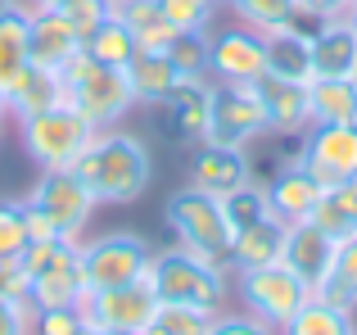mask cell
<instances>
[{
    "mask_svg": "<svg viewBox=\"0 0 357 335\" xmlns=\"http://www.w3.org/2000/svg\"><path fill=\"white\" fill-rule=\"evenodd\" d=\"M267 73L285 82H312V36L303 27H280L267 32Z\"/></svg>",
    "mask_w": 357,
    "mask_h": 335,
    "instance_id": "cb8c5ba5",
    "label": "cell"
},
{
    "mask_svg": "<svg viewBox=\"0 0 357 335\" xmlns=\"http://www.w3.org/2000/svg\"><path fill=\"white\" fill-rule=\"evenodd\" d=\"M249 159H244V150H227V145H199L190 159V186H199V191L208 195H231L236 186L249 181Z\"/></svg>",
    "mask_w": 357,
    "mask_h": 335,
    "instance_id": "d6986e66",
    "label": "cell"
},
{
    "mask_svg": "<svg viewBox=\"0 0 357 335\" xmlns=\"http://www.w3.org/2000/svg\"><path fill=\"white\" fill-rule=\"evenodd\" d=\"M262 73H267V36L262 32H253L244 23L213 27L208 32V77L213 82L253 87Z\"/></svg>",
    "mask_w": 357,
    "mask_h": 335,
    "instance_id": "8fae6325",
    "label": "cell"
},
{
    "mask_svg": "<svg viewBox=\"0 0 357 335\" xmlns=\"http://www.w3.org/2000/svg\"><path fill=\"white\" fill-rule=\"evenodd\" d=\"M307 118L321 123H357V77H312L307 82Z\"/></svg>",
    "mask_w": 357,
    "mask_h": 335,
    "instance_id": "603a6c76",
    "label": "cell"
},
{
    "mask_svg": "<svg viewBox=\"0 0 357 335\" xmlns=\"http://www.w3.org/2000/svg\"><path fill=\"white\" fill-rule=\"evenodd\" d=\"M82 50H86L91 59H100V64H114V68H122V64L136 54V36H131L127 23H122L114 9H109V14L100 18V27L86 36V41H82Z\"/></svg>",
    "mask_w": 357,
    "mask_h": 335,
    "instance_id": "1f68e13d",
    "label": "cell"
},
{
    "mask_svg": "<svg viewBox=\"0 0 357 335\" xmlns=\"http://www.w3.org/2000/svg\"><path fill=\"white\" fill-rule=\"evenodd\" d=\"M280 335H357V313H344L326 299H307L294 318L280 327Z\"/></svg>",
    "mask_w": 357,
    "mask_h": 335,
    "instance_id": "f1b7e54d",
    "label": "cell"
},
{
    "mask_svg": "<svg viewBox=\"0 0 357 335\" xmlns=\"http://www.w3.org/2000/svg\"><path fill=\"white\" fill-rule=\"evenodd\" d=\"M222 209H227V218H231V227H249V222H258V218H267L271 213V204H267V186H258L249 177L244 186H236L231 195H222Z\"/></svg>",
    "mask_w": 357,
    "mask_h": 335,
    "instance_id": "e575fe53",
    "label": "cell"
},
{
    "mask_svg": "<svg viewBox=\"0 0 357 335\" xmlns=\"http://www.w3.org/2000/svg\"><path fill=\"white\" fill-rule=\"evenodd\" d=\"M73 168L82 172V181L91 186V195L100 204H136L149 191V181H154L149 145L136 132H122V127L96 132Z\"/></svg>",
    "mask_w": 357,
    "mask_h": 335,
    "instance_id": "6da1fadb",
    "label": "cell"
},
{
    "mask_svg": "<svg viewBox=\"0 0 357 335\" xmlns=\"http://www.w3.org/2000/svg\"><path fill=\"white\" fill-rule=\"evenodd\" d=\"M86 299V281L77 267V245H54L50 258L32 272L27 304L32 308H77Z\"/></svg>",
    "mask_w": 357,
    "mask_h": 335,
    "instance_id": "4fadbf2b",
    "label": "cell"
},
{
    "mask_svg": "<svg viewBox=\"0 0 357 335\" xmlns=\"http://www.w3.org/2000/svg\"><path fill=\"white\" fill-rule=\"evenodd\" d=\"M312 222L321 231H331L335 240L353 236V231H357V172L344 177V181L326 186L321 200H317V209H312Z\"/></svg>",
    "mask_w": 357,
    "mask_h": 335,
    "instance_id": "83f0119b",
    "label": "cell"
},
{
    "mask_svg": "<svg viewBox=\"0 0 357 335\" xmlns=\"http://www.w3.org/2000/svg\"><path fill=\"white\" fill-rule=\"evenodd\" d=\"M312 77H357V27L344 18L317 23L312 32Z\"/></svg>",
    "mask_w": 357,
    "mask_h": 335,
    "instance_id": "e0dca14e",
    "label": "cell"
},
{
    "mask_svg": "<svg viewBox=\"0 0 357 335\" xmlns=\"http://www.w3.org/2000/svg\"><path fill=\"white\" fill-rule=\"evenodd\" d=\"M208 335H280V327L262 322L258 313H249V308H222Z\"/></svg>",
    "mask_w": 357,
    "mask_h": 335,
    "instance_id": "74e56055",
    "label": "cell"
},
{
    "mask_svg": "<svg viewBox=\"0 0 357 335\" xmlns=\"http://www.w3.org/2000/svg\"><path fill=\"white\" fill-rule=\"evenodd\" d=\"M23 204H32L36 213H45V218L54 222L63 245H77V240L86 236L96 209H100V200L91 195V186L82 181L77 168H41Z\"/></svg>",
    "mask_w": 357,
    "mask_h": 335,
    "instance_id": "52a82bcc",
    "label": "cell"
},
{
    "mask_svg": "<svg viewBox=\"0 0 357 335\" xmlns=\"http://www.w3.org/2000/svg\"><path fill=\"white\" fill-rule=\"evenodd\" d=\"M127 87L136 96V105H167V96L176 91V68L167 54H154V50H136L127 64Z\"/></svg>",
    "mask_w": 357,
    "mask_h": 335,
    "instance_id": "7402d4cb",
    "label": "cell"
},
{
    "mask_svg": "<svg viewBox=\"0 0 357 335\" xmlns=\"http://www.w3.org/2000/svg\"><path fill=\"white\" fill-rule=\"evenodd\" d=\"M27 285H32V276L23 272V263L18 258H0V295L5 299H27Z\"/></svg>",
    "mask_w": 357,
    "mask_h": 335,
    "instance_id": "b9f144b4",
    "label": "cell"
},
{
    "mask_svg": "<svg viewBox=\"0 0 357 335\" xmlns=\"http://www.w3.org/2000/svg\"><path fill=\"white\" fill-rule=\"evenodd\" d=\"M267 109H262L258 91L240 87V82H213L208 87V127H204L199 145H227L244 150L258 136H267Z\"/></svg>",
    "mask_w": 357,
    "mask_h": 335,
    "instance_id": "ba28073f",
    "label": "cell"
},
{
    "mask_svg": "<svg viewBox=\"0 0 357 335\" xmlns=\"http://www.w3.org/2000/svg\"><path fill=\"white\" fill-rule=\"evenodd\" d=\"M5 96H9V118L41 114V109L63 105V77H59V68H41V64H27V68L5 87Z\"/></svg>",
    "mask_w": 357,
    "mask_h": 335,
    "instance_id": "44dd1931",
    "label": "cell"
},
{
    "mask_svg": "<svg viewBox=\"0 0 357 335\" xmlns=\"http://www.w3.org/2000/svg\"><path fill=\"white\" fill-rule=\"evenodd\" d=\"M0 141H5V123H0Z\"/></svg>",
    "mask_w": 357,
    "mask_h": 335,
    "instance_id": "f907efd6",
    "label": "cell"
},
{
    "mask_svg": "<svg viewBox=\"0 0 357 335\" xmlns=\"http://www.w3.org/2000/svg\"><path fill=\"white\" fill-rule=\"evenodd\" d=\"M353 0H298V14L303 23H331V18H344Z\"/></svg>",
    "mask_w": 357,
    "mask_h": 335,
    "instance_id": "7bdbcfd3",
    "label": "cell"
},
{
    "mask_svg": "<svg viewBox=\"0 0 357 335\" xmlns=\"http://www.w3.org/2000/svg\"><path fill=\"white\" fill-rule=\"evenodd\" d=\"M149 245L140 231H105V236H82L77 240V267L86 290H114V285H131L149 272Z\"/></svg>",
    "mask_w": 357,
    "mask_h": 335,
    "instance_id": "8992f818",
    "label": "cell"
},
{
    "mask_svg": "<svg viewBox=\"0 0 357 335\" xmlns=\"http://www.w3.org/2000/svg\"><path fill=\"white\" fill-rule=\"evenodd\" d=\"M27 14H32L27 5H14L0 14V87H9L32 64V54H27Z\"/></svg>",
    "mask_w": 357,
    "mask_h": 335,
    "instance_id": "4dcf8cb0",
    "label": "cell"
},
{
    "mask_svg": "<svg viewBox=\"0 0 357 335\" xmlns=\"http://www.w3.org/2000/svg\"><path fill=\"white\" fill-rule=\"evenodd\" d=\"M82 327L77 308H32V335H77Z\"/></svg>",
    "mask_w": 357,
    "mask_h": 335,
    "instance_id": "f35d334b",
    "label": "cell"
},
{
    "mask_svg": "<svg viewBox=\"0 0 357 335\" xmlns=\"http://www.w3.org/2000/svg\"><path fill=\"white\" fill-rule=\"evenodd\" d=\"M294 159L303 163L321 186L353 177L357 172V123H321V127H307V136H303V145H298Z\"/></svg>",
    "mask_w": 357,
    "mask_h": 335,
    "instance_id": "7c38bea8",
    "label": "cell"
},
{
    "mask_svg": "<svg viewBox=\"0 0 357 335\" xmlns=\"http://www.w3.org/2000/svg\"><path fill=\"white\" fill-rule=\"evenodd\" d=\"M114 14L127 23V32L136 36V50H154L163 54L167 45H172L176 27L163 18V9H158V0H114Z\"/></svg>",
    "mask_w": 357,
    "mask_h": 335,
    "instance_id": "d4e9b609",
    "label": "cell"
},
{
    "mask_svg": "<svg viewBox=\"0 0 357 335\" xmlns=\"http://www.w3.org/2000/svg\"><path fill=\"white\" fill-rule=\"evenodd\" d=\"M32 9H63V5H73V0H27Z\"/></svg>",
    "mask_w": 357,
    "mask_h": 335,
    "instance_id": "ee69618b",
    "label": "cell"
},
{
    "mask_svg": "<svg viewBox=\"0 0 357 335\" xmlns=\"http://www.w3.org/2000/svg\"><path fill=\"white\" fill-rule=\"evenodd\" d=\"M231 9V18L253 32H280V27H298L303 14H298V0H222Z\"/></svg>",
    "mask_w": 357,
    "mask_h": 335,
    "instance_id": "f546056e",
    "label": "cell"
},
{
    "mask_svg": "<svg viewBox=\"0 0 357 335\" xmlns=\"http://www.w3.org/2000/svg\"><path fill=\"white\" fill-rule=\"evenodd\" d=\"M14 5H23V0H0V14H5V9H14Z\"/></svg>",
    "mask_w": 357,
    "mask_h": 335,
    "instance_id": "bcb514c9",
    "label": "cell"
},
{
    "mask_svg": "<svg viewBox=\"0 0 357 335\" xmlns=\"http://www.w3.org/2000/svg\"><path fill=\"white\" fill-rule=\"evenodd\" d=\"M105 14H109V0H73V5H63V18L77 27L82 41L100 27V18H105Z\"/></svg>",
    "mask_w": 357,
    "mask_h": 335,
    "instance_id": "ab89813d",
    "label": "cell"
},
{
    "mask_svg": "<svg viewBox=\"0 0 357 335\" xmlns=\"http://www.w3.org/2000/svg\"><path fill=\"white\" fill-rule=\"evenodd\" d=\"M208 87L213 82H176V91L167 96L176 141H195V145L204 141V127H208Z\"/></svg>",
    "mask_w": 357,
    "mask_h": 335,
    "instance_id": "4316f807",
    "label": "cell"
},
{
    "mask_svg": "<svg viewBox=\"0 0 357 335\" xmlns=\"http://www.w3.org/2000/svg\"><path fill=\"white\" fill-rule=\"evenodd\" d=\"M77 335H100V331H91V327H82V331H77Z\"/></svg>",
    "mask_w": 357,
    "mask_h": 335,
    "instance_id": "681fc988",
    "label": "cell"
},
{
    "mask_svg": "<svg viewBox=\"0 0 357 335\" xmlns=\"http://www.w3.org/2000/svg\"><path fill=\"white\" fill-rule=\"evenodd\" d=\"M218 5H222V0H158L163 18L176 27V32H208Z\"/></svg>",
    "mask_w": 357,
    "mask_h": 335,
    "instance_id": "d590c367",
    "label": "cell"
},
{
    "mask_svg": "<svg viewBox=\"0 0 357 335\" xmlns=\"http://www.w3.org/2000/svg\"><path fill=\"white\" fill-rule=\"evenodd\" d=\"M349 23L357 27V0H353V5H349Z\"/></svg>",
    "mask_w": 357,
    "mask_h": 335,
    "instance_id": "7dc6e473",
    "label": "cell"
},
{
    "mask_svg": "<svg viewBox=\"0 0 357 335\" xmlns=\"http://www.w3.org/2000/svg\"><path fill=\"white\" fill-rule=\"evenodd\" d=\"M100 335H145V331H100Z\"/></svg>",
    "mask_w": 357,
    "mask_h": 335,
    "instance_id": "c3c4849f",
    "label": "cell"
},
{
    "mask_svg": "<svg viewBox=\"0 0 357 335\" xmlns=\"http://www.w3.org/2000/svg\"><path fill=\"white\" fill-rule=\"evenodd\" d=\"M312 295H317V299H326V304H335V308H344V313H357V231L335 240L331 276H326Z\"/></svg>",
    "mask_w": 357,
    "mask_h": 335,
    "instance_id": "484cf974",
    "label": "cell"
},
{
    "mask_svg": "<svg viewBox=\"0 0 357 335\" xmlns=\"http://www.w3.org/2000/svg\"><path fill=\"white\" fill-rule=\"evenodd\" d=\"M231 295L240 299V308L258 313L271 327H285L307 299H312V285L303 276H294L285 263H267V267H249V272L231 276Z\"/></svg>",
    "mask_w": 357,
    "mask_h": 335,
    "instance_id": "9c48e42d",
    "label": "cell"
},
{
    "mask_svg": "<svg viewBox=\"0 0 357 335\" xmlns=\"http://www.w3.org/2000/svg\"><path fill=\"white\" fill-rule=\"evenodd\" d=\"M109 5H114V0H109Z\"/></svg>",
    "mask_w": 357,
    "mask_h": 335,
    "instance_id": "816d5d0a",
    "label": "cell"
},
{
    "mask_svg": "<svg viewBox=\"0 0 357 335\" xmlns=\"http://www.w3.org/2000/svg\"><path fill=\"white\" fill-rule=\"evenodd\" d=\"M27 245V213L23 200H0V258H18Z\"/></svg>",
    "mask_w": 357,
    "mask_h": 335,
    "instance_id": "8d00e7d4",
    "label": "cell"
},
{
    "mask_svg": "<svg viewBox=\"0 0 357 335\" xmlns=\"http://www.w3.org/2000/svg\"><path fill=\"white\" fill-rule=\"evenodd\" d=\"M253 91H258L262 109H267V127L271 132L294 136V132H307V127H312L303 82H285V77H276V73H262V77L253 82Z\"/></svg>",
    "mask_w": 357,
    "mask_h": 335,
    "instance_id": "ac0fdd59",
    "label": "cell"
},
{
    "mask_svg": "<svg viewBox=\"0 0 357 335\" xmlns=\"http://www.w3.org/2000/svg\"><path fill=\"white\" fill-rule=\"evenodd\" d=\"M145 281L154 285L158 304H199V308H231V267L199 258L181 245L154 249Z\"/></svg>",
    "mask_w": 357,
    "mask_h": 335,
    "instance_id": "7a4b0ae2",
    "label": "cell"
},
{
    "mask_svg": "<svg viewBox=\"0 0 357 335\" xmlns=\"http://www.w3.org/2000/svg\"><path fill=\"white\" fill-rule=\"evenodd\" d=\"M213 322H218V308H199V304H158L145 335H208Z\"/></svg>",
    "mask_w": 357,
    "mask_h": 335,
    "instance_id": "d6a6232c",
    "label": "cell"
},
{
    "mask_svg": "<svg viewBox=\"0 0 357 335\" xmlns=\"http://www.w3.org/2000/svg\"><path fill=\"white\" fill-rule=\"evenodd\" d=\"M0 123H9V96H5V87H0Z\"/></svg>",
    "mask_w": 357,
    "mask_h": 335,
    "instance_id": "f6af8a7d",
    "label": "cell"
},
{
    "mask_svg": "<svg viewBox=\"0 0 357 335\" xmlns=\"http://www.w3.org/2000/svg\"><path fill=\"white\" fill-rule=\"evenodd\" d=\"M14 123H18V141H23L27 159L36 168H73L82 159V150L91 145V136H96V127L68 100L54 109H41V114L14 118Z\"/></svg>",
    "mask_w": 357,
    "mask_h": 335,
    "instance_id": "5b68a950",
    "label": "cell"
},
{
    "mask_svg": "<svg viewBox=\"0 0 357 335\" xmlns=\"http://www.w3.org/2000/svg\"><path fill=\"white\" fill-rule=\"evenodd\" d=\"M326 186L317 181L312 172H307L298 159H289L280 168L276 177L267 181V204H271V218H280L289 227V222H307L317 209V200H321Z\"/></svg>",
    "mask_w": 357,
    "mask_h": 335,
    "instance_id": "2e32d148",
    "label": "cell"
},
{
    "mask_svg": "<svg viewBox=\"0 0 357 335\" xmlns=\"http://www.w3.org/2000/svg\"><path fill=\"white\" fill-rule=\"evenodd\" d=\"M208 32H176L172 45L163 50L176 68V82H213L208 77Z\"/></svg>",
    "mask_w": 357,
    "mask_h": 335,
    "instance_id": "836d02e7",
    "label": "cell"
},
{
    "mask_svg": "<svg viewBox=\"0 0 357 335\" xmlns=\"http://www.w3.org/2000/svg\"><path fill=\"white\" fill-rule=\"evenodd\" d=\"M163 222L172 227L176 245L190 249L199 258H213V263L231 267V240H236V227H231L227 209H222L218 195L199 191V186H176L163 200Z\"/></svg>",
    "mask_w": 357,
    "mask_h": 335,
    "instance_id": "277c9868",
    "label": "cell"
},
{
    "mask_svg": "<svg viewBox=\"0 0 357 335\" xmlns=\"http://www.w3.org/2000/svg\"><path fill=\"white\" fill-rule=\"evenodd\" d=\"M0 335H32V304L0 295Z\"/></svg>",
    "mask_w": 357,
    "mask_h": 335,
    "instance_id": "60d3db41",
    "label": "cell"
},
{
    "mask_svg": "<svg viewBox=\"0 0 357 335\" xmlns=\"http://www.w3.org/2000/svg\"><path fill=\"white\" fill-rule=\"evenodd\" d=\"M59 77H63V100H68L96 132L122 127V118L136 109V96H131V87H127V73L114 68V64L91 59L86 50L73 54V59L59 68Z\"/></svg>",
    "mask_w": 357,
    "mask_h": 335,
    "instance_id": "3957f363",
    "label": "cell"
},
{
    "mask_svg": "<svg viewBox=\"0 0 357 335\" xmlns=\"http://www.w3.org/2000/svg\"><path fill=\"white\" fill-rule=\"evenodd\" d=\"M77 50H82V36H77V27L63 18V9H32V14H27V54H32V64H41V68H63Z\"/></svg>",
    "mask_w": 357,
    "mask_h": 335,
    "instance_id": "9a60e30c",
    "label": "cell"
},
{
    "mask_svg": "<svg viewBox=\"0 0 357 335\" xmlns=\"http://www.w3.org/2000/svg\"><path fill=\"white\" fill-rule=\"evenodd\" d=\"M280 249H285V222H280V218H271V213H267V218L240 227L236 240H231V276L249 272V267L280 263Z\"/></svg>",
    "mask_w": 357,
    "mask_h": 335,
    "instance_id": "ffe728a7",
    "label": "cell"
},
{
    "mask_svg": "<svg viewBox=\"0 0 357 335\" xmlns=\"http://www.w3.org/2000/svg\"><path fill=\"white\" fill-rule=\"evenodd\" d=\"M154 308L158 295L145 276L131 285H114V290H86V299L77 304L91 331H145L154 322Z\"/></svg>",
    "mask_w": 357,
    "mask_h": 335,
    "instance_id": "30bf717a",
    "label": "cell"
},
{
    "mask_svg": "<svg viewBox=\"0 0 357 335\" xmlns=\"http://www.w3.org/2000/svg\"><path fill=\"white\" fill-rule=\"evenodd\" d=\"M280 263H285L294 276H303V281L317 290V285L331 276L335 236H331V231H321L312 218H307V222H289V227H285V249H280Z\"/></svg>",
    "mask_w": 357,
    "mask_h": 335,
    "instance_id": "5bb4252c",
    "label": "cell"
}]
</instances>
